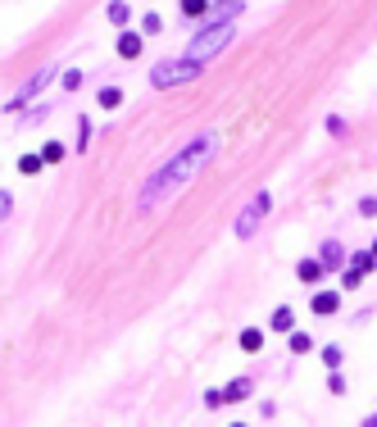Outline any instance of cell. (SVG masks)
<instances>
[{
    "instance_id": "cell-14",
    "label": "cell",
    "mask_w": 377,
    "mask_h": 427,
    "mask_svg": "<svg viewBox=\"0 0 377 427\" xmlns=\"http://www.w3.org/2000/svg\"><path fill=\"white\" fill-rule=\"evenodd\" d=\"M241 350H246V355H259V350H264V332H259V328H246V332H241Z\"/></svg>"
},
{
    "instance_id": "cell-17",
    "label": "cell",
    "mask_w": 377,
    "mask_h": 427,
    "mask_svg": "<svg viewBox=\"0 0 377 427\" xmlns=\"http://www.w3.org/2000/svg\"><path fill=\"white\" fill-rule=\"evenodd\" d=\"M160 32H164V19H160V14L151 10L146 19H141V37H160Z\"/></svg>"
},
{
    "instance_id": "cell-1",
    "label": "cell",
    "mask_w": 377,
    "mask_h": 427,
    "mask_svg": "<svg viewBox=\"0 0 377 427\" xmlns=\"http://www.w3.org/2000/svg\"><path fill=\"white\" fill-rule=\"evenodd\" d=\"M214 150H218V132H200V137H191L173 159H164V164L146 177V186L137 191V209H141V214H151L155 205H164L177 186H186L200 168L209 164V155H214Z\"/></svg>"
},
{
    "instance_id": "cell-6",
    "label": "cell",
    "mask_w": 377,
    "mask_h": 427,
    "mask_svg": "<svg viewBox=\"0 0 377 427\" xmlns=\"http://www.w3.org/2000/svg\"><path fill=\"white\" fill-rule=\"evenodd\" d=\"M318 264H323V273H341L345 264H350V255H345L341 241H323V250H318Z\"/></svg>"
},
{
    "instance_id": "cell-13",
    "label": "cell",
    "mask_w": 377,
    "mask_h": 427,
    "mask_svg": "<svg viewBox=\"0 0 377 427\" xmlns=\"http://www.w3.org/2000/svg\"><path fill=\"white\" fill-rule=\"evenodd\" d=\"M91 137H96V123L82 114V119H77V141H73V150H86V146H91Z\"/></svg>"
},
{
    "instance_id": "cell-8",
    "label": "cell",
    "mask_w": 377,
    "mask_h": 427,
    "mask_svg": "<svg viewBox=\"0 0 377 427\" xmlns=\"http://www.w3.org/2000/svg\"><path fill=\"white\" fill-rule=\"evenodd\" d=\"M313 314H318V318L341 314V291H318V296H313Z\"/></svg>"
},
{
    "instance_id": "cell-24",
    "label": "cell",
    "mask_w": 377,
    "mask_h": 427,
    "mask_svg": "<svg viewBox=\"0 0 377 427\" xmlns=\"http://www.w3.org/2000/svg\"><path fill=\"white\" fill-rule=\"evenodd\" d=\"M205 10H209V0H182V14H186V19H200Z\"/></svg>"
},
{
    "instance_id": "cell-26",
    "label": "cell",
    "mask_w": 377,
    "mask_h": 427,
    "mask_svg": "<svg viewBox=\"0 0 377 427\" xmlns=\"http://www.w3.org/2000/svg\"><path fill=\"white\" fill-rule=\"evenodd\" d=\"M359 214H364V219H377V196H364V200H359Z\"/></svg>"
},
{
    "instance_id": "cell-32",
    "label": "cell",
    "mask_w": 377,
    "mask_h": 427,
    "mask_svg": "<svg viewBox=\"0 0 377 427\" xmlns=\"http://www.w3.org/2000/svg\"><path fill=\"white\" fill-rule=\"evenodd\" d=\"M232 427H246V423H232Z\"/></svg>"
},
{
    "instance_id": "cell-11",
    "label": "cell",
    "mask_w": 377,
    "mask_h": 427,
    "mask_svg": "<svg viewBox=\"0 0 377 427\" xmlns=\"http://www.w3.org/2000/svg\"><path fill=\"white\" fill-rule=\"evenodd\" d=\"M296 277H300L304 286H313L318 277H323V264H318V259H300V264H296Z\"/></svg>"
},
{
    "instance_id": "cell-19",
    "label": "cell",
    "mask_w": 377,
    "mask_h": 427,
    "mask_svg": "<svg viewBox=\"0 0 377 427\" xmlns=\"http://www.w3.org/2000/svg\"><path fill=\"white\" fill-rule=\"evenodd\" d=\"M41 155H23V159H19V173H28V177H37V173H41Z\"/></svg>"
},
{
    "instance_id": "cell-30",
    "label": "cell",
    "mask_w": 377,
    "mask_h": 427,
    "mask_svg": "<svg viewBox=\"0 0 377 427\" xmlns=\"http://www.w3.org/2000/svg\"><path fill=\"white\" fill-rule=\"evenodd\" d=\"M214 5H223V10H227V5H237V0H214Z\"/></svg>"
},
{
    "instance_id": "cell-29",
    "label": "cell",
    "mask_w": 377,
    "mask_h": 427,
    "mask_svg": "<svg viewBox=\"0 0 377 427\" xmlns=\"http://www.w3.org/2000/svg\"><path fill=\"white\" fill-rule=\"evenodd\" d=\"M364 427H377V409H373V414H368V418H364Z\"/></svg>"
},
{
    "instance_id": "cell-27",
    "label": "cell",
    "mask_w": 377,
    "mask_h": 427,
    "mask_svg": "<svg viewBox=\"0 0 377 427\" xmlns=\"http://www.w3.org/2000/svg\"><path fill=\"white\" fill-rule=\"evenodd\" d=\"M327 391H332V395H345V377H341V373H332V377H327Z\"/></svg>"
},
{
    "instance_id": "cell-5",
    "label": "cell",
    "mask_w": 377,
    "mask_h": 427,
    "mask_svg": "<svg viewBox=\"0 0 377 427\" xmlns=\"http://www.w3.org/2000/svg\"><path fill=\"white\" fill-rule=\"evenodd\" d=\"M269 209H273V196H269V191H259V196L237 214V223H232V237H237V241H250V237L259 232V223L269 219Z\"/></svg>"
},
{
    "instance_id": "cell-20",
    "label": "cell",
    "mask_w": 377,
    "mask_h": 427,
    "mask_svg": "<svg viewBox=\"0 0 377 427\" xmlns=\"http://www.w3.org/2000/svg\"><path fill=\"white\" fill-rule=\"evenodd\" d=\"M359 286H364V273H359V268H345V273H341V291H359Z\"/></svg>"
},
{
    "instance_id": "cell-28",
    "label": "cell",
    "mask_w": 377,
    "mask_h": 427,
    "mask_svg": "<svg viewBox=\"0 0 377 427\" xmlns=\"http://www.w3.org/2000/svg\"><path fill=\"white\" fill-rule=\"evenodd\" d=\"M10 209H14V196H10V191H0V223L10 219Z\"/></svg>"
},
{
    "instance_id": "cell-31",
    "label": "cell",
    "mask_w": 377,
    "mask_h": 427,
    "mask_svg": "<svg viewBox=\"0 0 377 427\" xmlns=\"http://www.w3.org/2000/svg\"><path fill=\"white\" fill-rule=\"evenodd\" d=\"M368 250H373V259H377V241H373V246H368Z\"/></svg>"
},
{
    "instance_id": "cell-4",
    "label": "cell",
    "mask_w": 377,
    "mask_h": 427,
    "mask_svg": "<svg viewBox=\"0 0 377 427\" xmlns=\"http://www.w3.org/2000/svg\"><path fill=\"white\" fill-rule=\"evenodd\" d=\"M200 77V64H191V59H164V64L151 68V87L155 91H168V87H182V82H195Z\"/></svg>"
},
{
    "instance_id": "cell-7",
    "label": "cell",
    "mask_w": 377,
    "mask_h": 427,
    "mask_svg": "<svg viewBox=\"0 0 377 427\" xmlns=\"http://www.w3.org/2000/svg\"><path fill=\"white\" fill-rule=\"evenodd\" d=\"M141 46H146V37H141V32H128V28H123V32H119V46H114V50H119V59H137V55H141Z\"/></svg>"
},
{
    "instance_id": "cell-25",
    "label": "cell",
    "mask_w": 377,
    "mask_h": 427,
    "mask_svg": "<svg viewBox=\"0 0 377 427\" xmlns=\"http://www.w3.org/2000/svg\"><path fill=\"white\" fill-rule=\"evenodd\" d=\"M327 132H332V137H345V132H350V123H345L341 114H327Z\"/></svg>"
},
{
    "instance_id": "cell-18",
    "label": "cell",
    "mask_w": 377,
    "mask_h": 427,
    "mask_svg": "<svg viewBox=\"0 0 377 427\" xmlns=\"http://www.w3.org/2000/svg\"><path fill=\"white\" fill-rule=\"evenodd\" d=\"M309 350H313L309 332H291V355H309Z\"/></svg>"
},
{
    "instance_id": "cell-9",
    "label": "cell",
    "mask_w": 377,
    "mask_h": 427,
    "mask_svg": "<svg viewBox=\"0 0 377 427\" xmlns=\"http://www.w3.org/2000/svg\"><path fill=\"white\" fill-rule=\"evenodd\" d=\"M250 395H255V382H250V377H232V382L223 386V405L227 400H250Z\"/></svg>"
},
{
    "instance_id": "cell-16",
    "label": "cell",
    "mask_w": 377,
    "mask_h": 427,
    "mask_svg": "<svg viewBox=\"0 0 377 427\" xmlns=\"http://www.w3.org/2000/svg\"><path fill=\"white\" fill-rule=\"evenodd\" d=\"M350 268H359V273L368 277V268H377V259H373V250H355L350 255Z\"/></svg>"
},
{
    "instance_id": "cell-3",
    "label": "cell",
    "mask_w": 377,
    "mask_h": 427,
    "mask_svg": "<svg viewBox=\"0 0 377 427\" xmlns=\"http://www.w3.org/2000/svg\"><path fill=\"white\" fill-rule=\"evenodd\" d=\"M55 77H59V68H55V64H41L37 73H28V77H23V87L14 91V96L5 100L0 110H5V114H23V110H28V100H37V96H41V91L55 82Z\"/></svg>"
},
{
    "instance_id": "cell-2",
    "label": "cell",
    "mask_w": 377,
    "mask_h": 427,
    "mask_svg": "<svg viewBox=\"0 0 377 427\" xmlns=\"http://www.w3.org/2000/svg\"><path fill=\"white\" fill-rule=\"evenodd\" d=\"M237 14H241V0H237V5H227V10L218 14V19H209L205 28H195V37L186 41V59L205 68L218 50H227V46H232V37H237V23H232Z\"/></svg>"
},
{
    "instance_id": "cell-21",
    "label": "cell",
    "mask_w": 377,
    "mask_h": 427,
    "mask_svg": "<svg viewBox=\"0 0 377 427\" xmlns=\"http://www.w3.org/2000/svg\"><path fill=\"white\" fill-rule=\"evenodd\" d=\"M341 359H345V355H341V346H323V364H327L332 373H341Z\"/></svg>"
},
{
    "instance_id": "cell-12",
    "label": "cell",
    "mask_w": 377,
    "mask_h": 427,
    "mask_svg": "<svg viewBox=\"0 0 377 427\" xmlns=\"http://www.w3.org/2000/svg\"><path fill=\"white\" fill-rule=\"evenodd\" d=\"M269 328L273 332H296V314L287 305H278V309H273V318H269Z\"/></svg>"
},
{
    "instance_id": "cell-10",
    "label": "cell",
    "mask_w": 377,
    "mask_h": 427,
    "mask_svg": "<svg viewBox=\"0 0 377 427\" xmlns=\"http://www.w3.org/2000/svg\"><path fill=\"white\" fill-rule=\"evenodd\" d=\"M105 14H109V23H119V28H128V23H132V5H128V0H109Z\"/></svg>"
},
{
    "instance_id": "cell-15",
    "label": "cell",
    "mask_w": 377,
    "mask_h": 427,
    "mask_svg": "<svg viewBox=\"0 0 377 427\" xmlns=\"http://www.w3.org/2000/svg\"><path fill=\"white\" fill-rule=\"evenodd\" d=\"M37 155H41V164H59V159H64L68 150H64V146H59V141H46V146H41V150H37Z\"/></svg>"
},
{
    "instance_id": "cell-23",
    "label": "cell",
    "mask_w": 377,
    "mask_h": 427,
    "mask_svg": "<svg viewBox=\"0 0 377 427\" xmlns=\"http://www.w3.org/2000/svg\"><path fill=\"white\" fill-rule=\"evenodd\" d=\"M59 87H64V91H77V87H82V68H68V73H59Z\"/></svg>"
},
{
    "instance_id": "cell-22",
    "label": "cell",
    "mask_w": 377,
    "mask_h": 427,
    "mask_svg": "<svg viewBox=\"0 0 377 427\" xmlns=\"http://www.w3.org/2000/svg\"><path fill=\"white\" fill-rule=\"evenodd\" d=\"M100 105H105V110H119V105H123V91H119V87H105V91H100Z\"/></svg>"
}]
</instances>
